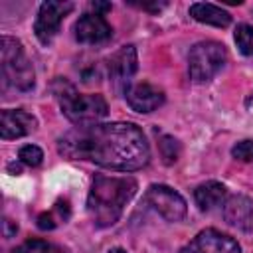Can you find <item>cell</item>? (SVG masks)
I'll return each mask as SVG.
<instances>
[{
  "label": "cell",
  "mask_w": 253,
  "mask_h": 253,
  "mask_svg": "<svg viewBox=\"0 0 253 253\" xmlns=\"http://www.w3.org/2000/svg\"><path fill=\"white\" fill-rule=\"evenodd\" d=\"M57 148L73 160H91L109 170L132 172L150 160L144 132L132 123H107L77 126L65 132Z\"/></svg>",
  "instance_id": "cell-1"
},
{
  "label": "cell",
  "mask_w": 253,
  "mask_h": 253,
  "mask_svg": "<svg viewBox=\"0 0 253 253\" xmlns=\"http://www.w3.org/2000/svg\"><path fill=\"white\" fill-rule=\"evenodd\" d=\"M134 194H136L134 178L97 174L93 178V186L87 196V213L91 221L97 227L115 225Z\"/></svg>",
  "instance_id": "cell-2"
},
{
  "label": "cell",
  "mask_w": 253,
  "mask_h": 253,
  "mask_svg": "<svg viewBox=\"0 0 253 253\" xmlns=\"http://www.w3.org/2000/svg\"><path fill=\"white\" fill-rule=\"evenodd\" d=\"M55 97L61 105L63 115L77 126H91L97 125L101 119L107 117L109 107L107 101L101 95H83L77 93L73 85H69L67 81L59 79L55 83Z\"/></svg>",
  "instance_id": "cell-3"
},
{
  "label": "cell",
  "mask_w": 253,
  "mask_h": 253,
  "mask_svg": "<svg viewBox=\"0 0 253 253\" xmlns=\"http://www.w3.org/2000/svg\"><path fill=\"white\" fill-rule=\"evenodd\" d=\"M0 67H2V89L30 91L34 87V67L22 51L18 40L4 36L0 43Z\"/></svg>",
  "instance_id": "cell-4"
},
{
  "label": "cell",
  "mask_w": 253,
  "mask_h": 253,
  "mask_svg": "<svg viewBox=\"0 0 253 253\" xmlns=\"http://www.w3.org/2000/svg\"><path fill=\"white\" fill-rule=\"evenodd\" d=\"M225 47L219 42H200L190 49L188 71L196 83L210 81L225 63Z\"/></svg>",
  "instance_id": "cell-5"
},
{
  "label": "cell",
  "mask_w": 253,
  "mask_h": 253,
  "mask_svg": "<svg viewBox=\"0 0 253 253\" xmlns=\"http://www.w3.org/2000/svg\"><path fill=\"white\" fill-rule=\"evenodd\" d=\"M142 202L154 211H158L166 221H180L186 217V211H188L186 200L176 190L164 184H152L146 190Z\"/></svg>",
  "instance_id": "cell-6"
},
{
  "label": "cell",
  "mask_w": 253,
  "mask_h": 253,
  "mask_svg": "<svg viewBox=\"0 0 253 253\" xmlns=\"http://www.w3.org/2000/svg\"><path fill=\"white\" fill-rule=\"evenodd\" d=\"M71 10H73L71 2H53V0L43 2L40 6V12H38V18H36V24H34L36 38L42 43H49L53 40V36L59 32L61 20Z\"/></svg>",
  "instance_id": "cell-7"
},
{
  "label": "cell",
  "mask_w": 253,
  "mask_h": 253,
  "mask_svg": "<svg viewBox=\"0 0 253 253\" xmlns=\"http://www.w3.org/2000/svg\"><path fill=\"white\" fill-rule=\"evenodd\" d=\"M180 253H241V247L233 237L217 229H204Z\"/></svg>",
  "instance_id": "cell-8"
},
{
  "label": "cell",
  "mask_w": 253,
  "mask_h": 253,
  "mask_svg": "<svg viewBox=\"0 0 253 253\" xmlns=\"http://www.w3.org/2000/svg\"><path fill=\"white\" fill-rule=\"evenodd\" d=\"M136 49L134 45H123L119 51H115L109 59H107V75L109 81L117 87L126 91V87L130 85V77L136 73Z\"/></svg>",
  "instance_id": "cell-9"
},
{
  "label": "cell",
  "mask_w": 253,
  "mask_h": 253,
  "mask_svg": "<svg viewBox=\"0 0 253 253\" xmlns=\"http://www.w3.org/2000/svg\"><path fill=\"white\" fill-rule=\"evenodd\" d=\"M128 107L136 113H152L164 103V93L152 83H130L125 91Z\"/></svg>",
  "instance_id": "cell-10"
},
{
  "label": "cell",
  "mask_w": 253,
  "mask_h": 253,
  "mask_svg": "<svg viewBox=\"0 0 253 253\" xmlns=\"http://www.w3.org/2000/svg\"><path fill=\"white\" fill-rule=\"evenodd\" d=\"M38 119L22 109H4L0 113V136L4 140L20 138L36 130Z\"/></svg>",
  "instance_id": "cell-11"
},
{
  "label": "cell",
  "mask_w": 253,
  "mask_h": 253,
  "mask_svg": "<svg viewBox=\"0 0 253 253\" xmlns=\"http://www.w3.org/2000/svg\"><path fill=\"white\" fill-rule=\"evenodd\" d=\"M111 36L113 28L101 14H83L75 22V40L81 43H101Z\"/></svg>",
  "instance_id": "cell-12"
},
{
  "label": "cell",
  "mask_w": 253,
  "mask_h": 253,
  "mask_svg": "<svg viewBox=\"0 0 253 253\" xmlns=\"http://www.w3.org/2000/svg\"><path fill=\"white\" fill-rule=\"evenodd\" d=\"M223 217L229 225L241 231H249L253 227V202L241 194L229 196L223 204Z\"/></svg>",
  "instance_id": "cell-13"
},
{
  "label": "cell",
  "mask_w": 253,
  "mask_h": 253,
  "mask_svg": "<svg viewBox=\"0 0 253 253\" xmlns=\"http://www.w3.org/2000/svg\"><path fill=\"white\" fill-rule=\"evenodd\" d=\"M190 16L196 22L210 24V26H215V28H225V26L231 24L229 12H225L223 8H219L215 4H210V2H196V4H192L190 6Z\"/></svg>",
  "instance_id": "cell-14"
},
{
  "label": "cell",
  "mask_w": 253,
  "mask_h": 253,
  "mask_svg": "<svg viewBox=\"0 0 253 253\" xmlns=\"http://www.w3.org/2000/svg\"><path fill=\"white\" fill-rule=\"evenodd\" d=\"M225 186L219 184V182H206V184H200L196 190H194V200L198 204V208L202 211H210L217 206L223 204L225 200Z\"/></svg>",
  "instance_id": "cell-15"
},
{
  "label": "cell",
  "mask_w": 253,
  "mask_h": 253,
  "mask_svg": "<svg viewBox=\"0 0 253 253\" xmlns=\"http://www.w3.org/2000/svg\"><path fill=\"white\" fill-rule=\"evenodd\" d=\"M67 217H69L67 200H59L49 211H43L42 215H38V227L40 229H53L57 223L65 221Z\"/></svg>",
  "instance_id": "cell-16"
},
{
  "label": "cell",
  "mask_w": 253,
  "mask_h": 253,
  "mask_svg": "<svg viewBox=\"0 0 253 253\" xmlns=\"http://www.w3.org/2000/svg\"><path fill=\"white\" fill-rule=\"evenodd\" d=\"M14 253H69V251L43 239H28L20 247H16Z\"/></svg>",
  "instance_id": "cell-17"
},
{
  "label": "cell",
  "mask_w": 253,
  "mask_h": 253,
  "mask_svg": "<svg viewBox=\"0 0 253 253\" xmlns=\"http://www.w3.org/2000/svg\"><path fill=\"white\" fill-rule=\"evenodd\" d=\"M158 148H160V156H162L164 164H174L180 156V144L170 134H160L158 136Z\"/></svg>",
  "instance_id": "cell-18"
},
{
  "label": "cell",
  "mask_w": 253,
  "mask_h": 253,
  "mask_svg": "<svg viewBox=\"0 0 253 253\" xmlns=\"http://www.w3.org/2000/svg\"><path fill=\"white\" fill-rule=\"evenodd\" d=\"M235 43L243 55H253V28L247 24H239L235 28Z\"/></svg>",
  "instance_id": "cell-19"
},
{
  "label": "cell",
  "mask_w": 253,
  "mask_h": 253,
  "mask_svg": "<svg viewBox=\"0 0 253 253\" xmlns=\"http://www.w3.org/2000/svg\"><path fill=\"white\" fill-rule=\"evenodd\" d=\"M18 158H20L24 164H28V166H40L42 160H43V152H42V148L36 146V144H26V146L20 148Z\"/></svg>",
  "instance_id": "cell-20"
},
{
  "label": "cell",
  "mask_w": 253,
  "mask_h": 253,
  "mask_svg": "<svg viewBox=\"0 0 253 253\" xmlns=\"http://www.w3.org/2000/svg\"><path fill=\"white\" fill-rule=\"evenodd\" d=\"M231 156L241 162H251L253 160V140H239L231 148Z\"/></svg>",
  "instance_id": "cell-21"
},
{
  "label": "cell",
  "mask_w": 253,
  "mask_h": 253,
  "mask_svg": "<svg viewBox=\"0 0 253 253\" xmlns=\"http://www.w3.org/2000/svg\"><path fill=\"white\" fill-rule=\"evenodd\" d=\"M130 4H134L138 8H144V10H160V8L166 6V2H154V4H148V2H130Z\"/></svg>",
  "instance_id": "cell-22"
},
{
  "label": "cell",
  "mask_w": 253,
  "mask_h": 253,
  "mask_svg": "<svg viewBox=\"0 0 253 253\" xmlns=\"http://www.w3.org/2000/svg\"><path fill=\"white\" fill-rule=\"evenodd\" d=\"M91 8L95 10V14H105V12H109L111 10V4L109 2H91Z\"/></svg>",
  "instance_id": "cell-23"
},
{
  "label": "cell",
  "mask_w": 253,
  "mask_h": 253,
  "mask_svg": "<svg viewBox=\"0 0 253 253\" xmlns=\"http://www.w3.org/2000/svg\"><path fill=\"white\" fill-rule=\"evenodd\" d=\"M18 231V225H12L10 223V219H4V235L6 237H10L12 233H16Z\"/></svg>",
  "instance_id": "cell-24"
},
{
  "label": "cell",
  "mask_w": 253,
  "mask_h": 253,
  "mask_svg": "<svg viewBox=\"0 0 253 253\" xmlns=\"http://www.w3.org/2000/svg\"><path fill=\"white\" fill-rule=\"evenodd\" d=\"M107 253H126L125 249H121V247H115V249H109Z\"/></svg>",
  "instance_id": "cell-25"
}]
</instances>
